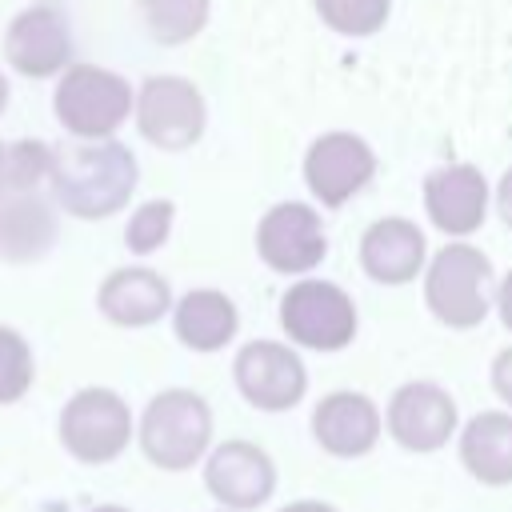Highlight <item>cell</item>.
Segmentation results:
<instances>
[{
    "label": "cell",
    "instance_id": "17",
    "mask_svg": "<svg viewBox=\"0 0 512 512\" xmlns=\"http://www.w3.org/2000/svg\"><path fill=\"white\" fill-rule=\"evenodd\" d=\"M96 308L120 328H148L172 308V288L152 268H116L104 276Z\"/></svg>",
    "mask_w": 512,
    "mask_h": 512
},
{
    "label": "cell",
    "instance_id": "14",
    "mask_svg": "<svg viewBox=\"0 0 512 512\" xmlns=\"http://www.w3.org/2000/svg\"><path fill=\"white\" fill-rule=\"evenodd\" d=\"M372 172H376V156L352 132H324L320 140H312L304 156V180L312 196L328 208H340L344 200H352L372 180Z\"/></svg>",
    "mask_w": 512,
    "mask_h": 512
},
{
    "label": "cell",
    "instance_id": "19",
    "mask_svg": "<svg viewBox=\"0 0 512 512\" xmlns=\"http://www.w3.org/2000/svg\"><path fill=\"white\" fill-rule=\"evenodd\" d=\"M56 244V212L40 192H8L0 200V256L32 264Z\"/></svg>",
    "mask_w": 512,
    "mask_h": 512
},
{
    "label": "cell",
    "instance_id": "8",
    "mask_svg": "<svg viewBox=\"0 0 512 512\" xmlns=\"http://www.w3.org/2000/svg\"><path fill=\"white\" fill-rule=\"evenodd\" d=\"M232 380L256 412H288L308 392L304 360L280 340H248L232 360Z\"/></svg>",
    "mask_w": 512,
    "mask_h": 512
},
{
    "label": "cell",
    "instance_id": "22",
    "mask_svg": "<svg viewBox=\"0 0 512 512\" xmlns=\"http://www.w3.org/2000/svg\"><path fill=\"white\" fill-rule=\"evenodd\" d=\"M32 376H36V364H32L28 340L16 328L0 324V404H16L32 388Z\"/></svg>",
    "mask_w": 512,
    "mask_h": 512
},
{
    "label": "cell",
    "instance_id": "1",
    "mask_svg": "<svg viewBox=\"0 0 512 512\" xmlns=\"http://www.w3.org/2000/svg\"><path fill=\"white\" fill-rule=\"evenodd\" d=\"M136 156L116 144V140H100V144H80L56 156L52 168V196L64 212L80 216V220H104L112 212H120L136 188Z\"/></svg>",
    "mask_w": 512,
    "mask_h": 512
},
{
    "label": "cell",
    "instance_id": "20",
    "mask_svg": "<svg viewBox=\"0 0 512 512\" xmlns=\"http://www.w3.org/2000/svg\"><path fill=\"white\" fill-rule=\"evenodd\" d=\"M172 328L176 340L192 352H220L236 328H240V312L236 304L216 292V288H192L172 304Z\"/></svg>",
    "mask_w": 512,
    "mask_h": 512
},
{
    "label": "cell",
    "instance_id": "24",
    "mask_svg": "<svg viewBox=\"0 0 512 512\" xmlns=\"http://www.w3.org/2000/svg\"><path fill=\"white\" fill-rule=\"evenodd\" d=\"M56 152L44 140H16L8 144V192H40L44 180H52Z\"/></svg>",
    "mask_w": 512,
    "mask_h": 512
},
{
    "label": "cell",
    "instance_id": "28",
    "mask_svg": "<svg viewBox=\"0 0 512 512\" xmlns=\"http://www.w3.org/2000/svg\"><path fill=\"white\" fill-rule=\"evenodd\" d=\"M496 308H500V320H504V328L512 332V272L504 276V284L496 288Z\"/></svg>",
    "mask_w": 512,
    "mask_h": 512
},
{
    "label": "cell",
    "instance_id": "23",
    "mask_svg": "<svg viewBox=\"0 0 512 512\" xmlns=\"http://www.w3.org/2000/svg\"><path fill=\"white\" fill-rule=\"evenodd\" d=\"M316 12L340 36H372L388 20V0H316Z\"/></svg>",
    "mask_w": 512,
    "mask_h": 512
},
{
    "label": "cell",
    "instance_id": "10",
    "mask_svg": "<svg viewBox=\"0 0 512 512\" xmlns=\"http://www.w3.org/2000/svg\"><path fill=\"white\" fill-rule=\"evenodd\" d=\"M140 136L164 152H180L204 132V96L184 76H152L136 92Z\"/></svg>",
    "mask_w": 512,
    "mask_h": 512
},
{
    "label": "cell",
    "instance_id": "2",
    "mask_svg": "<svg viewBox=\"0 0 512 512\" xmlns=\"http://www.w3.org/2000/svg\"><path fill=\"white\" fill-rule=\"evenodd\" d=\"M136 440L160 472H188L212 452V408L192 388H164L144 404Z\"/></svg>",
    "mask_w": 512,
    "mask_h": 512
},
{
    "label": "cell",
    "instance_id": "9",
    "mask_svg": "<svg viewBox=\"0 0 512 512\" xmlns=\"http://www.w3.org/2000/svg\"><path fill=\"white\" fill-rule=\"evenodd\" d=\"M204 488L224 512H256L276 496V460L256 440H224L204 456Z\"/></svg>",
    "mask_w": 512,
    "mask_h": 512
},
{
    "label": "cell",
    "instance_id": "6",
    "mask_svg": "<svg viewBox=\"0 0 512 512\" xmlns=\"http://www.w3.org/2000/svg\"><path fill=\"white\" fill-rule=\"evenodd\" d=\"M280 328L312 352H340L356 336V304L332 280H300L280 296Z\"/></svg>",
    "mask_w": 512,
    "mask_h": 512
},
{
    "label": "cell",
    "instance_id": "33",
    "mask_svg": "<svg viewBox=\"0 0 512 512\" xmlns=\"http://www.w3.org/2000/svg\"><path fill=\"white\" fill-rule=\"evenodd\" d=\"M216 512H224V508H216Z\"/></svg>",
    "mask_w": 512,
    "mask_h": 512
},
{
    "label": "cell",
    "instance_id": "16",
    "mask_svg": "<svg viewBox=\"0 0 512 512\" xmlns=\"http://www.w3.org/2000/svg\"><path fill=\"white\" fill-rule=\"evenodd\" d=\"M456 452L464 472L484 488H508L512 484V412L488 408L476 412L456 432Z\"/></svg>",
    "mask_w": 512,
    "mask_h": 512
},
{
    "label": "cell",
    "instance_id": "27",
    "mask_svg": "<svg viewBox=\"0 0 512 512\" xmlns=\"http://www.w3.org/2000/svg\"><path fill=\"white\" fill-rule=\"evenodd\" d=\"M496 208H500V216H504V224L512 228V168L500 176V188H496Z\"/></svg>",
    "mask_w": 512,
    "mask_h": 512
},
{
    "label": "cell",
    "instance_id": "26",
    "mask_svg": "<svg viewBox=\"0 0 512 512\" xmlns=\"http://www.w3.org/2000/svg\"><path fill=\"white\" fill-rule=\"evenodd\" d=\"M492 392L508 404V412H512V348H504V352H496V360H492Z\"/></svg>",
    "mask_w": 512,
    "mask_h": 512
},
{
    "label": "cell",
    "instance_id": "21",
    "mask_svg": "<svg viewBox=\"0 0 512 512\" xmlns=\"http://www.w3.org/2000/svg\"><path fill=\"white\" fill-rule=\"evenodd\" d=\"M212 0H140L144 28L156 44H188L208 24Z\"/></svg>",
    "mask_w": 512,
    "mask_h": 512
},
{
    "label": "cell",
    "instance_id": "29",
    "mask_svg": "<svg viewBox=\"0 0 512 512\" xmlns=\"http://www.w3.org/2000/svg\"><path fill=\"white\" fill-rule=\"evenodd\" d=\"M276 512H340V508L328 504V500H288V504L276 508Z\"/></svg>",
    "mask_w": 512,
    "mask_h": 512
},
{
    "label": "cell",
    "instance_id": "4",
    "mask_svg": "<svg viewBox=\"0 0 512 512\" xmlns=\"http://www.w3.org/2000/svg\"><path fill=\"white\" fill-rule=\"evenodd\" d=\"M428 312L448 328H476L492 304V264L472 244H448L432 256L424 276Z\"/></svg>",
    "mask_w": 512,
    "mask_h": 512
},
{
    "label": "cell",
    "instance_id": "3",
    "mask_svg": "<svg viewBox=\"0 0 512 512\" xmlns=\"http://www.w3.org/2000/svg\"><path fill=\"white\" fill-rule=\"evenodd\" d=\"M136 104V92L128 88V80L120 72H108L100 64H72L52 96L56 120L80 136V140H112V132L128 120Z\"/></svg>",
    "mask_w": 512,
    "mask_h": 512
},
{
    "label": "cell",
    "instance_id": "5",
    "mask_svg": "<svg viewBox=\"0 0 512 512\" xmlns=\"http://www.w3.org/2000/svg\"><path fill=\"white\" fill-rule=\"evenodd\" d=\"M132 436V408L112 388H80L60 408V444L80 464H112Z\"/></svg>",
    "mask_w": 512,
    "mask_h": 512
},
{
    "label": "cell",
    "instance_id": "12",
    "mask_svg": "<svg viewBox=\"0 0 512 512\" xmlns=\"http://www.w3.org/2000/svg\"><path fill=\"white\" fill-rule=\"evenodd\" d=\"M4 56L28 80H44L56 72L64 76L72 68V32L64 12L52 4H32L16 12L4 32Z\"/></svg>",
    "mask_w": 512,
    "mask_h": 512
},
{
    "label": "cell",
    "instance_id": "13",
    "mask_svg": "<svg viewBox=\"0 0 512 512\" xmlns=\"http://www.w3.org/2000/svg\"><path fill=\"white\" fill-rule=\"evenodd\" d=\"M380 436H384V412L364 392L340 388L320 396V404L312 408V440L336 460L368 456L380 444Z\"/></svg>",
    "mask_w": 512,
    "mask_h": 512
},
{
    "label": "cell",
    "instance_id": "15",
    "mask_svg": "<svg viewBox=\"0 0 512 512\" xmlns=\"http://www.w3.org/2000/svg\"><path fill=\"white\" fill-rule=\"evenodd\" d=\"M424 208L432 224L448 236H468L484 224L488 184L472 164H444L424 180Z\"/></svg>",
    "mask_w": 512,
    "mask_h": 512
},
{
    "label": "cell",
    "instance_id": "25",
    "mask_svg": "<svg viewBox=\"0 0 512 512\" xmlns=\"http://www.w3.org/2000/svg\"><path fill=\"white\" fill-rule=\"evenodd\" d=\"M172 216H176L172 200H148V204H140V208L128 216V224H124V244H128L136 256L156 252V248L168 240V232H172Z\"/></svg>",
    "mask_w": 512,
    "mask_h": 512
},
{
    "label": "cell",
    "instance_id": "18",
    "mask_svg": "<svg viewBox=\"0 0 512 512\" xmlns=\"http://www.w3.org/2000/svg\"><path fill=\"white\" fill-rule=\"evenodd\" d=\"M360 264L376 284H408L424 268V232L404 216H384L364 232Z\"/></svg>",
    "mask_w": 512,
    "mask_h": 512
},
{
    "label": "cell",
    "instance_id": "30",
    "mask_svg": "<svg viewBox=\"0 0 512 512\" xmlns=\"http://www.w3.org/2000/svg\"><path fill=\"white\" fill-rule=\"evenodd\" d=\"M8 196V144L0 140V200Z\"/></svg>",
    "mask_w": 512,
    "mask_h": 512
},
{
    "label": "cell",
    "instance_id": "7",
    "mask_svg": "<svg viewBox=\"0 0 512 512\" xmlns=\"http://www.w3.org/2000/svg\"><path fill=\"white\" fill-rule=\"evenodd\" d=\"M384 432L416 456L440 452L460 432V412L448 388L432 380H408L388 396L384 408Z\"/></svg>",
    "mask_w": 512,
    "mask_h": 512
},
{
    "label": "cell",
    "instance_id": "32",
    "mask_svg": "<svg viewBox=\"0 0 512 512\" xmlns=\"http://www.w3.org/2000/svg\"><path fill=\"white\" fill-rule=\"evenodd\" d=\"M4 104H8V80H4V72H0V112H4Z\"/></svg>",
    "mask_w": 512,
    "mask_h": 512
},
{
    "label": "cell",
    "instance_id": "31",
    "mask_svg": "<svg viewBox=\"0 0 512 512\" xmlns=\"http://www.w3.org/2000/svg\"><path fill=\"white\" fill-rule=\"evenodd\" d=\"M88 512H132V508H124V504H96V508H88Z\"/></svg>",
    "mask_w": 512,
    "mask_h": 512
},
{
    "label": "cell",
    "instance_id": "11",
    "mask_svg": "<svg viewBox=\"0 0 512 512\" xmlns=\"http://www.w3.org/2000/svg\"><path fill=\"white\" fill-rule=\"evenodd\" d=\"M256 252L272 272H284V276L312 272L328 252V236H324L316 208L300 200H284L268 208L256 228Z\"/></svg>",
    "mask_w": 512,
    "mask_h": 512
}]
</instances>
